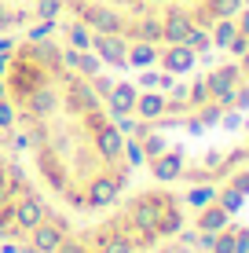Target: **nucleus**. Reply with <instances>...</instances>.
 Wrapping results in <instances>:
<instances>
[{
  "label": "nucleus",
  "mask_w": 249,
  "mask_h": 253,
  "mask_svg": "<svg viewBox=\"0 0 249 253\" xmlns=\"http://www.w3.org/2000/svg\"><path fill=\"white\" fill-rule=\"evenodd\" d=\"M0 114L11 151L55 213L92 216L128 191V136L96 74L59 41L26 33L4 48Z\"/></svg>",
  "instance_id": "f257e3e1"
},
{
  "label": "nucleus",
  "mask_w": 249,
  "mask_h": 253,
  "mask_svg": "<svg viewBox=\"0 0 249 253\" xmlns=\"http://www.w3.org/2000/svg\"><path fill=\"white\" fill-rule=\"evenodd\" d=\"M179 228V198L173 191L147 187L125 195L92 216L51 213L26 235L37 253H143Z\"/></svg>",
  "instance_id": "f03ea898"
},
{
  "label": "nucleus",
  "mask_w": 249,
  "mask_h": 253,
  "mask_svg": "<svg viewBox=\"0 0 249 253\" xmlns=\"http://www.w3.org/2000/svg\"><path fill=\"white\" fill-rule=\"evenodd\" d=\"M44 19L66 15L84 33L117 44H169L209 30L238 0H40Z\"/></svg>",
  "instance_id": "7ed1b4c3"
},
{
  "label": "nucleus",
  "mask_w": 249,
  "mask_h": 253,
  "mask_svg": "<svg viewBox=\"0 0 249 253\" xmlns=\"http://www.w3.org/2000/svg\"><path fill=\"white\" fill-rule=\"evenodd\" d=\"M51 213L48 198L37 191L19 154L0 139V239H22Z\"/></svg>",
  "instance_id": "20e7f679"
}]
</instances>
